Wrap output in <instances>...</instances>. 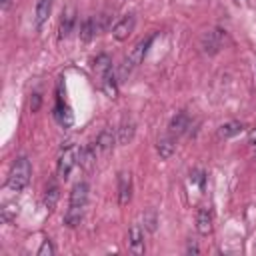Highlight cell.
<instances>
[{"instance_id": "cell-4", "label": "cell", "mask_w": 256, "mask_h": 256, "mask_svg": "<svg viewBox=\"0 0 256 256\" xmlns=\"http://www.w3.org/2000/svg\"><path fill=\"white\" fill-rule=\"evenodd\" d=\"M54 120L62 126V128H70L74 124V114L70 110V106L64 102L62 98V84H60V90H58V96H56V106H54Z\"/></svg>"}, {"instance_id": "cell-22", "label": "cell", "mask_w": 256, "mask_h": 256, "mask_svg": "<svg viewBox=\"0 0 256 256\" xmlns=\"http://www.w3.org/2000/svg\"><path fill=\"white\" fill-rule=\"evenodd\" d=\"M132 136H134V126L132 124H122L120 128H118V142L120 144H126L128 140H132Z\"/></svg>"}, {"instance_id": "cell-6", "label": "cell", "mask_w": 256, "mask_h": 256, "mask_svg": "<svg viewBox=\"0 0 256 256\" xmlns=\"http://www.w3.org/2000/svg\"><path fill=\"white\" fill-rule=\"evenodd\" d=\"M132 196V176L130 172H120L118 174V204L126 206Z\"/></svg>"}, {"instance_id": "cell-26", "label": "cell", "mask_w": 256, "mask_h": 256, "mask_svg": "<svg viewBox=\"0 0 256 256\" xmlns=\"http://www.w3.org/2000/svg\"><path fill=\"white\" fill-rule=\"evenodd\" d=\"M250 140H252V144H254V150H256V130H252V132H250Z\"/></svg>"}, {"instance_id": "cell-19", "label": "cell", "mask_w": 256, "mask_h": 256, "mask_svg": "<svg viewBox=\"0 0 256 256\" xmlns=\"http://www.w3.org/2000/svg\"><path fill=\"white\" fill-rule=\"evenodd\" d=\"M80 220H82V210L68 206V212L64 214V224H66L68 228H76V226L80 224Z\"/></svg>"}, {"instance_id": "cell-23", "label": "cell", "mask_w": 256, "mask_h": 256, "mask_svg": "<svg viewBox=\"0 0 256 256\" xmlns=\"http://www.w3.org/2000/svg\"><path fill=\"white\" fill-rule=\"evenodd\" d=\"M16 212H18V206H14V204H6V206L2 208V220L10 222V220L16 216Z\"/></svg>"}, {"instance_id": "cell-3", "label": "cell", "mask_w": 256, "mask_h": 256, "mask_svg": "<svg viewBox=\"0 0 256 256\" xmlns=\"http://www.w3.org/2000/svg\"><path fill=\"white\" fill-rule=\"evenodd\" d=\"M78 162V148L74 144H66V148H62V154L58 158V166H56V172L62 180H66L72 172V168L76 166Z\"/></svg>"}, {"instance_id": "cell-8", "label": "cell", "mask_w": 256, "mask_h": 256, "mask_svg": "<svg viewBox=\"0 0 256 256\" xmlns=\"http://www.w3.org/2000/svg\"><path fill=\"white\" fill-rule=\"evenodd\" d=\"M88 190H90V188H88L86 182L74 184V188H72V192H70V206L84 210V206H86V202H88Z\"/></svg>"}, {"instance_id": "cell-15", "label": "cell", "mask_w": 256, "mask_h": 256, "mask_svg": "<svg viewBox=\"0 0 256 256\" xmlns=\"http://www.w3.org/2000/svg\"><path fill=\"white\" fill-rule=\"evenodd\" d=\"M114 140H116V136H114L112 130H102L98 134V138H96V148L100 152H110L112 146H114Z\"/></svg>"}, {"instance_id": "cell-20", "label": "cell", "mask_w": 256, "mask_h": 256, "mask_svg": "<svg viewBox=\"0 0 256 256\" xmlns=\"http://www.w3.org/2000/svg\"><path fill=\"white\" fill-rule=\"evenodd\" d=\"M58 196H60L58 186H56V184H50V186L46 188V194H44V206H46L48 210H52V208L56 206V202H58Z\"/></svg>"}, {"instance_id": "cell-2", "label": "cell", "mask_w": 256, "mask_h": 256, "mask_svg": "<svg viewBox=\"0 0 256 256\" xmlns=\"http://www.w3.org/2000/svg\"><path fill=\"white\" fill-rule=\"evenodd\" d=\"M154 36H156V34L152 32L150 36H146V38H142V40H138V42L134 44V48L126 54V58H124V62H122V66H120V78H126V76L144 60V56H146V52H148V48H150Z\"/></svg>"}, {"instance_id": "cell-24", "label": "cell", "mask_w": 256, "mask_h": 256, "mask_svg": "<svg viewBox=\"0 0 256 256\" xmlns=\"http://www.w3.org/2000/svg\"><path fill=\"white\" fill-rule=\"evenodd\" d=\"M52 254H54V246H52V242H50V240H44L42 246L38 248V256H52Z\"/></svg>"}, {"instance_id": "cell-14", "label": "cell", "mask_w": 256, "mask_h": 256, "mask_svg": "<svg viewBox=\"0 0 256 256\" xmlns=\"http://www.w3.org/2000/svg\"><path fill=\"white\" fill-rule=\"evenodd\" d=\"M52 12V0H38L36 2V28H42V24L48 20Z\"/></svg>"}, {"instance_id": "cell-5", "label": "cell", "mask_w": 256, "mask_h": 256, "mask_svg": "<svg viewBox=\"0 0 256 256\" xmlns=\"http://www.w3.org/2000/svg\"><path fill=\"white\" fill-rule=\"evenodd\" d=\"M74 24H76V8L74 6H68L64 12H62V18H60V28H58V38L64 40L72 34L74 30Z\"/></svg>"}, {"instance_id": "cell-17", "label": "cell", "mask_w": 256, "mask_h": 256, "mask_svg": "<svg viewBox=\"0 0 256 256\" xmlns=\"http://www.w3.org/2000/svg\"><path fill=\"white\" fill-rule=\"evenodd\" d=\"M188 124H190L188 116H186L184 112H180V114H176V116L172 118V122H170V132L178 136V134H182V132L188 128Z\"/></svg>"}, {"instance_id": "cell-16", "label": "cell", "mask_w": 256, "mask_h": 256, "mask_svg": "<svg viewBox=\"0 0 256 256\" xmlns=\"http://www.w3.org/2000/svg\"><path fill=\"white\" fill-rule=\"evenodd\" d=\"M96 32H98V30H96V20H94V18H86V20L82 22V26H80V40H82V42H90Z\"/></svg>"}, {"instance_id": "cell-9", "label": "cell", "mask_w": 256, "mask_h": 256, "mask_svg": "<svg viewBox=\"0 0 256 256\" xmlns=\"http://www.w3.org/2000/svg\"><path fill=\"white\" fill-rule=\"evenodd\" d=\"M128 248L132 254H142L144 252V232L138 224H132L130 226V232H128Z\"/></svg>"}, {"instance_id": "cell-12", "label": "cell", "mask_w": 256, "mask_h": 256, "mask_svg": "<svg viewBox=\"0 0 256 256\" xmlns=\"http://www.w3.org/2000/svg\"><path fill=\"white\" fill-rule=\"evenodd\" d=\"M98 84H100V90H102L108 98H116L118 86H116V76H114V72H110V74H106L104 78H100Z\"/></svg>"}, {"instance_id": "cell-1", "label": "cell", "mask_w": 256, "mask_h": 256, "mask_svg": "<svg viewBox=\"0 0 256 256\" xmlns=\"http://www.w3.org/2000/svg\"><path fill=\"white\" fill-rule=\"evenodd\" d=\"M30 176H32V166H30V160L26 156H20L14 160L12 168H10V174H8V188L14 190V192H22L28 182H30Z\"/></svg>"}, {"instance_id": "cell-13", "label": "cell", "mask_w": 256, "mask_h": 256, "mask_svg": "<svg viewBox=\"0 0 256 256\" xmlns=\"http://www.w3.org/2000/svg\"><path fill=\"white\" fill-rule=\"evenodd\" d=\"M196 228H198L200 234H210V230H212V216H210V210L208 208H200L198 210Z\"/></svg>"}, {"instance_id": "cell-11", "label": "cell", "mask_w": 256, "mask_h": 256, "mask_svg": "<svg viewBox=\"0 0 256 256\" xmlns=\"http://www.w3.org/2000/svg\"><path fill=\"white\" fill-rule=\"evenodd\" d=\"M94 72H96V78H98V80L112 72V60H110L108 54L96 56V60H94Z\"/></svg>"}, {"instance_id": "cell-18", "label": "cell", "mask_w": 256, "mask_h": 256, "mask_svg": "<svg viewBox=\"0 0 256 256\" xmlns=\"http://www.w3.org/2000/svg\"><path fill=\"white\" fill-rule=\"evenodd\" d=\"M242 128H244V126H242L240 122H226V124H222V126L218 128V136H220V138H232V136L240 134Z\"/></svg>"}, {"instance_id": "cell-21", "label": "cell", "mask_w": 256, "mask_h": 256, "mask_svg": "<svg viewBox=\"0 0 256 256\" xmlns=\"http://www.w3.org/2000/svg\"><path fill=\"white\" fill-rule=\"evenodd\" d=\"M158 154H160V158H170L172 156V152H174V144H172V140L170 138H162L160 142H158Z\"/></svg>"}, {"instance_id": "cell-10", "label": "cell", "mask_w": 256, "mask_h": 256, "mask_svg": "<svg viewBox=\"0 0 256 256\" xmlns=\"http://www.w3.org/2000/svg\"><path fill=\"white\" fill-rule=\"evenodd\" d=\"M96 152H98L96 144H86V146H82V148L78 150V162H80V166H82V168H90V166L96 162Z\"/></svg>"}, {"instance_id": "cell-7", "label": "cell", "mask_w": 256, "mask_h": 256, "mask_svg": "<svg viewBox=\"0 0 256 256\" xmlns=\"http://www.w3.org/2000/svg\"><path fill=\"white\" fill-rule=\"evenodd\" d=\"M134 24H136V20H134V16H132V14H128V16H124V18H120V20L114 24V28H112L114 38H116V40H126V38L132 34Z\"/></svg>"}, {"instance_id": "cell-25", "label": "cell", "mask_w": 256, "mask_h": 256, "mask_svg": "<svg viewBox=\"0 0 256 256\" xmlns=\"http://www.w3.org/2000/svg\"><path fill=\"white\" fill-rule=\"evenodd\" d=\"M38 106H40V94H34V102H30L32 112H36V110H38Z\"/></svg>"}]
</instances>
